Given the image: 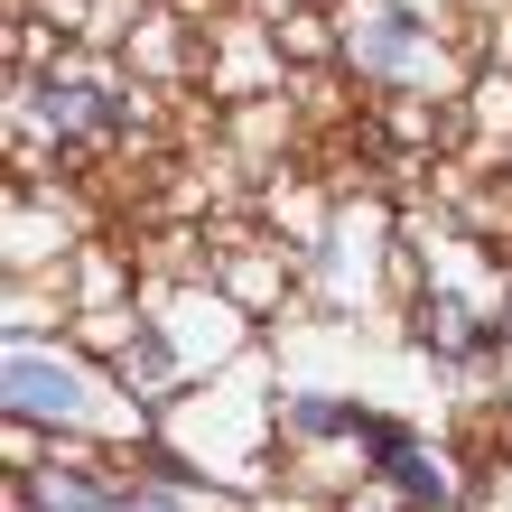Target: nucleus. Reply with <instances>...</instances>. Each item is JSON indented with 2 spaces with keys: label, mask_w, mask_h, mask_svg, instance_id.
<instances>
[{
  "label": "nucleus",
  "mask_w": 512,
  "mask_h": 512,
  "mask_svg": "<svg viewBox=\"0 0 512 512\" xmlns=\"http://www.w3.org/2000/svg\"><path fill=\"white\" fill-rule=\"evenodd\" d=\"M112 94H94V84H47V122L56 131H112Z\"/></svg>",
  "instance_id": "obj_4"
},
{
  "label": "nucleus",
  "mask_w": 512,
  "mask_h": 512,
  "mask_svg": "<svg viewBox=\"0 0 512 512\" xmlns=\"http://www.w3.org/2000/svg\"><path fill=\"white\" fill-rule=\"evenodd\" d=\"M112 512H168V494H149V503H112Z\"/></svg>",
  "instance_id": "obj_7"
},
{
  "label": "nucleus",
  "mask_w": 512,
  "mask_h": 512,
  "mask_svg": "<svg viewBox=\"0 0 512 512\" xmlns=\"http://www.w3.org/2000/svg\"><path fill=\"white\" fill-rule=\"evenodd\" d=\"M364 438H373V457H382V475H391V485H401L410 503H447V485H438V466L429 457H419V438H401V429H382V419H364Z\"/></svg>",
  "instance_id": "obj_2"
},
{
  "label": "nucleus",
  "mask_w": 512,
  "mask_h": 512,
  "mask_svg": "<svg viewBox=\"0 0 512 512\" xmlns=\"http://www.w3.org/2000/svg\"><path fill=\"white\" fill-rule=\"evenodd\" d=\"M19 503H28V512H112L103 485H84V475H56V466H47V475H19Z\"/></svg>",
  "instance_id": "obj_3"
},
{
  "label": "nucleus",
  "mask_w": 512,
  "mask_h": 512,
  "mask_svg": "<svg viewBox=\"0 0 512 512\" xmlns=\"http://www.w3.org/2000/svg\"><path fill=\"white\" fill-rule=\"evenodd\" d=\"M131 382H140V391H168V354H159V345H149V336L131 345Z\"/></svg>",
  "instance_id": "obj_6"
},
{
  "label": "nucleus",
  "mask_w": 512,
  "mask_h": 512,
  "mask_svg": "<svg viewBox=\"0 0 512 512\" xmlns=\"http://www.w3.org/2000/svg\"><path fill=\"white\" fill-rule=\"evenodd\" d=\"M0 391H10V419H75L84 410V382L56 364V354H38V345H10Z\"/></svg>",
  "instance_id": "obj_1"
},
{
  "label": "nucleus",
  "mask_w": 512,
  "mask_h": 512,
  "mask_svg": "<svg viewBox=\"0 0 512 512\" xmlns=\"http://www.w3.org/2000/svg\"><path fill=\"white\" fill-rule=\"evenodd\" d=\"M475 336V326H466V308H457V298H429V345H447V354H457Z\"/></svg>",
  "instance_id": "obj_5"
}]
</instances>
